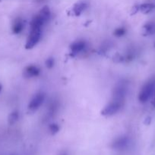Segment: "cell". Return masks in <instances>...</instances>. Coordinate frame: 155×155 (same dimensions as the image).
<instances>
[{"mask_svg": "<svg viewBox=\"0 0 155 155\" xmlns=\"http://www.w3.org/2000/svg\"><path fill=\"white\" fill-rule=\"evenodd\" d=\"M155 90V80H149L141 88L138 95V99L141 103H144L151 97Z\"/></svg>", "mask_w": 155, "mask_h": 155, "instance_id": "cell-1", "label": "cell"}, {"mask_svg": "<svg viewBox=\"0 0 155 155\" xmlns=\"http://www.w3.org/2000/svg\"><path fill=\"white\" fill-rule=\"evenodd\" d=\"M124 101L125 100L112 98V101L104 107L102 111V114L105 115V116H112L122 107Z\"/></svg>", "mask_w": 155, "mask_h": 155, "instance_id": "cell-2", "label": "cell"}, {"mask_svg": "<svg viewBox=\"0 0 155 155\" xmlns=\"http://www.w3.org/2000/svg\"><path fill=\"white\" fill-rule=\"evenodd\" d=\"M41 37V28L30 27V32L27 39L25 47L27 49L33 48L39 42Z\"/></svg>", "mask_w": 155, "mask_h": 155, "instance_id": "cell-3", "label": "cell"}, {"mask_svg": "<svg viewBox=\"0 0 155 155\" xmlns=\"http://www.w3.org/2000/svg\"><path fill=\"white\" fill-rule=\"evenodd\" d=\"M44 99H45V95L43 92H39V93L36 94L30 100V104L28 105L29 110L31 111H35L37 110L40 107V105H42Z\"/></svg>", "mask_w": 155, "mask_h": 155, "instance_id": "cell-4", "label": "cell"}, {"mask_svg": "<svg viewBox=\"0 0 155 155\" xmlns=\"http://www.w3.org/2000/svg\"><path fill=\"white\" fill-rule=\"evenodd\" d=\"M129 145V140L127 137H119L115 139L112 144V148L118 151L126 149Z\"/></svg>", "mask_w": 155, "mask_h": 155, "instance_id": "cell-5", "label": "cell"}, {"mask_svg": "<svg viewBox=\"0 0 155 155\" xmlns=\"http://www.w3.org/2000/svg\"><path fill=\"white\" fill-rule=\"evenodd\" d=\"M40 73V70L38 67L34 65H30L27 67L24 70V76L27 77H36Z\"/></svg>", "mask_w": 155, "mask_h": 155, "instance_id": "cell-6", "label": "cell"}, {"mask_svg": "<svg viewBox=\"0 0 155 155\" xmlns=\"http://www.w3.org/2000/svg\"><path fill=\"white\" fill-rule=\"evenodd\" d=\"M85 47H86V43L84 41H77L71 45V51L73 54H78L84 49Z\"/></svg>", "mask_w": 155, "mask_h": 155, "instance_id": "cell-7", "label": "cell"}, {"mask_svg": "<svg viewBox=\"0 0 155 155\" xmlns=\"http://www.w3.org/2000/svg\"><path fill=\"white\" fill-rule=\"evenodd\" d=\"M38 17L41 19V21L44 23V24L47 22V21L50 20V15H51V13H50V10L48 6H44L40 11L39 13L37 14Z\"/></svg>", "mask_w": 155, "mask_h": 155, "instance_id": "cell-8", "label": "cell"}, {"mask_svg": "<svg viewBox=\"0 0 155 155\" xmlns=\"http://www.w3.org/2000/svg\"><path fill=\"white\" fill-rule=\"evenodd\" d=\"M24 29V22L21 18H17L14 21L12 24V31L15 34H18L21 33Z\"/></svg>", "mask_w": 155, "mask_h": 155, "instance_id": "cell-9", "label": "cell"}, {"mask_svg": "<svg viewBox=\"0 0 155 155\" xmlns=\"http://www.w3.org/2000/svg\"><path fill=\"white\" fill-rule=\"evenodd\" d=\"M144 34L150 36L155 33V22H149L144 26Z\"/></svg>", "mask_w": 155, "mask_h": 155, "instance_id": "cell-10", "label": "cell"}, {"mask_svg": "<svg viewBox=\"0 0 155 155\" xmlns=\"http://www.w3.org/2000/svg\"><path fill=\"white\" fill-rule=\"evenodd\" d=\"M140 11L144 14H149L155 10V5L150 3H145L140 5Z\"/></svg>", "mask_w": 155, "mask_h": 155, "instance_id": "cell-11", "label": "cell"}, {"mask_svg": "<svg viewBox=\"0 0 155 155\" xmlns=\"http://www.w3.org/2000/svg\"><path fill=\"white\" fill-rule=\"evenodd\" d=\"M87 4L84 2H79L76 4L73 8V12L75 15H79L86 9Z\"/></svg>", "mask_w": 155, "mask_h": 155, "instance_id": "cell-12", "label": "cell"}, {"mask_svg": "<svg viewBox=\"0 0 155 155\" xmlns=\"http://www.w3.org/2000/svg\"><path fill=\"white\" fill-rule=\"evenodd\" d=\"M18 117H19V114H18V111H14L9 115V124L12 125V124H15L18 121Z\"/></svg>", "mask_w": 155, "mask_h": 155, "instance_id": "cell-13", "label": "cell"}, {"mask_svg": "<svg viewBox=\"0 0 155 155\" xmlns=\"http://www.w3.org/2000/svg\"><path fill=\"white\" fill-rule=\"evenodd\" d=\"M126 29L125 27H119L116 30L114 31V35L117 37H120V36H122L126 34Z\"/></svg>", "mask_w": 155, "mask_h": 155, "instance_id": "cell-14", "label": "cell"}, {"mask_svg": "<svg viewBox=\"0 0 155 155\" xmlns=\"http://www.w3.org/2000/svg\"><path fill=\"white\" fill-rule=\"evenodd\" d=\"M59 127L57 124H53L50 125V131L51 132L52 134H56V133H57L58 132H59Z\"/></svg>", "mask_w": 155, "mask_h": 155, "instance_id": "cell-15", "label": "cell"}, {"mask_svg": "<svg viewBox=\"0 0 155 155\" xmlns=\"http://www.w3.org/2000/svg\"><path fill=\"white\" fill-rule=\"evenodd\" d=\"M46 65L47 68H53V65H54V61L53 58H49L47 59L46 61Z\"/></svg>", "mask_w": 155, "mask_h": 155, "instance_id": "cell-16", "label": "cell"}, {"mask_svg": "<svg viewBox=\"0 0 155 155\" xmlns=\"http://www.w3.org/2000/svg\"><path fill=\"white\" fill-rule=\"evenodd\" d=\"M153 106L155 107V96H154V99H153Z\"/></svg>", "mask_w": 155, "mask_h": 155, "instance_id": "cell-17", "label": "cell"}, {"mask_svg": "<svg viewBox=\"0 0 155 155\" xmlns=\"http://www.w3.org/2000/svg\"><path fill=\"white\" fill-rule=\"evenodd\" d=\"M1 89H2V86H0V92H1Z\"/></svg>", "mask_w": 155, "mask_h": 155, "instance_id": "cell-18", "label": "cell"}, {"mask_svg": "<svg viewBox=\"0 0 155 155\" xmlns=\"http://www.w3.org/2000/svg\"><path fill=\"white\" fill-rule=\"evenodd\" d=\"M60 155H67L66 154H61Z\"/></svg>", "mask_w": 155, "mask_h": 155, "instance_id": "cell-19", "label": "cell"}]
</instances>
